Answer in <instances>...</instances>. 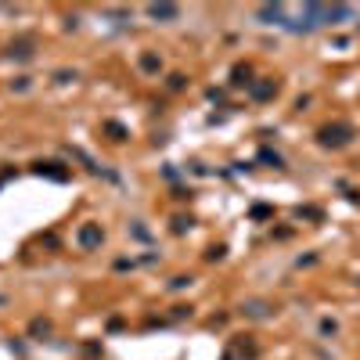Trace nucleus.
Listing matches in <instances>:
<instances>
[{
	"label": "nucleus",
	"instance_id": "nucleus-1",
	"mask_svg": "<svg viewBox=\"0 0 360 360\" xmlns=\"http://www.w3.org/2000/svg\"><path fill=\"white\" fill-rule=\"evenodd\" d=\"M321 141H324V144H346V141H350V130H335V133H331V130H324V133H321Z\"/></svg>",
	"mask_w": 360,
	"mask_h": 360
},
{
	"label": "nucleus",
	"instance_id": "nucleus-2",
	"mask_svg": "<svg viewBox=\"0 0 360 360\" xmlns=\"http://www.w3.org/2000/svg\"><path fill=\"white\" fill-rule=\"evenodd\" d=\"M151 15H155V18H177V7H173V4H155Z\"/></svg>",
	"mask_w": 360,
	"mask_h": 360
},
{
	"label": "nucleus",
	"instance_id": "nucleus-3",
	"mask_svg": "<svg viewBox=\"0 0 360 360\" xmlns=\"http://www.w3.org/2000/svg\"><path fill=\"white\" fill-rule=\"evenodd\" d=\"M94 241H101V234H97L94 227H87V231H83V245H94Z\"/></svg>",
	"mask_w": 360,
	"mask_h": 360
}]
</instances>
